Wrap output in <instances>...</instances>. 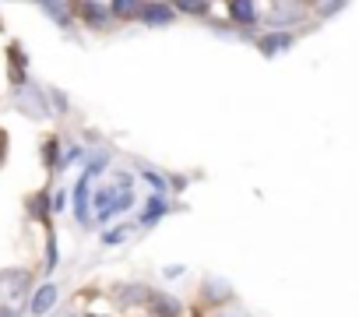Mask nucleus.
<instances>
[{"label":"nucleus","instance_id":"obj_2","mask_svg":"<svg viewBox=\"0 0 359 317\" xmlns=\"http://www.w3.org/2000/svg\"><path fill=\"white\" fill-rule=\"evenodd\" d=\"M233 15H240V18H250V15H254V8H247V4H236V8H233Z\"/></svg>","mask_w":359,"mask_h":317},{"label":"nucleus","instance_id":"obj_1","mask_svg":"<svg viewBox=\"0 0 359 317\" xmlns=\"http://www.w3.org/2000/svg\"><path fill=\"white\" fill-rule=\"evenodd\" d=\"M53 299H57V292H53V285H46V289H43V292L36 296V306H32V310H36V313H46Z\"/></svg>","mask_w":359,"mask_h":317}]
</instances>
